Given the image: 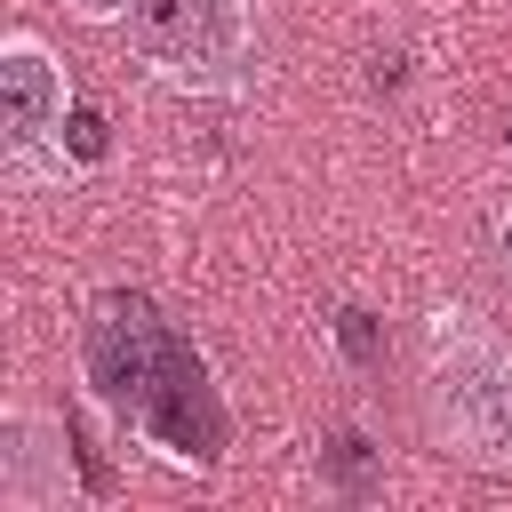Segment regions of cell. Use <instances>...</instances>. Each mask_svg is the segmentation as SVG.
Segmentation results:
<instances>
[{"label":"cell","instance_id":"1","mask_svg":"<svg viewBox=\"0 0 512 512\" xmlns=\"http://www.w3.org/2000/svg\"><path fill=\"white\" fill-rule=\"evenodd\" d=\"M432 432L480 472H512V344L480 312H432Z\"/></svg>","mask_w":512,"mask_h":512},{"label":"cell","instance_id":"2","mask_svg":"<svg viewBox=\"0 0 512 512\" xmlns=\"http://www.w3.org/2000/svg\"><path fill=\"white\" fill-rule=\"evenodd\" d=\"M128 48L176 96H232L256 64V0H136Z\"/></svg>","mask_w":512,"mask_h":512},{"label":"cell","instance_id":"3","mask_svg":"<svg viewBox=\"0 0 512 512\" xmlns=\"http://www.w3.org/2000/svg\"><path fill=\"white\" fill-rule=\"evenodd\" d=\"M64 120H72L64 56L32 24L0 32V168H8V184H64L72 176Z\"/></svg>","mask_w":512,"mask_h":512},{"label":"cell","instance_id":"4","mask_svg":"<svg viewBox=\"0 0 512 512\" xmlns=\"http://www.w3.org/2000/svg\"><path fill=\"white\" fill-rule=\"evenodd\" d=\"M64 496H72L64 424L40 400H8V416H0V504L8 512H56Z\"/></svg>","mask_w":512,"mask_h":512},{"label":"cell","instance_id":"5","mask_svg":"<svg viewBox=\"0 0 512 512\" xmlns=\"http://www.w3.org/2000/svg\"><path fill=\"white\" fill-rule=\"evenodd\" d=\"M488 248H496V272L512 280V192L496 200V216H488Z\"/></svg>","mask_w":512,"mask_h":512},{"label":"cell","instance_id":"6","mask_svg":"<svg viewBox=\"0 0 512 512\" xmlns=\"http://www.w3.org/2000/svg\"><path fill=\"white\" fill-rule=\"evenodd\" d=\"M128 8L136 0H64V16H80V24H128Z\"/></svg>","mask_w":512,"mask_h":512}]
</instances>
